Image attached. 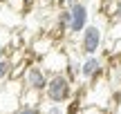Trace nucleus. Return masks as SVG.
Segmentation results:
<instances>
[{
    "label": "nucleus",
    "mask_w": 121,
    "mask_h": 114,
    "mask_svg": "<svg viewBox=\"0 0 121 114\" xmlns=\"http://www.w3.org/2000/svg\"><path fill=\"white\" fill-rule=\"evenodd\" d=\"M74 96V81L67 76V72H54L47 78V87L43 92V98L54 105H65Z\"/></svg>",
    "instance_id": "obj_1"
},
{
    "label": "nucleus",
    "mask_w": 121,
    "mask_h": 114,
    "mask_svg": "<svg viewBox=\"0 0 121 114\" xmlns=\"http://www.w3.org/2000/svg\"><path fill=\"white\" fill-rule=\"evenodd\" d=\"M105 43V31L99 22H90L85 29L78 36V52L83 56H94V54H101Z\"/></svg>",
    "instance_id": "obj_2"
},
{
    "label": "nucleus",
    "mask_w": 121,
    "mask_h": 114,
    "mask_svg": "<svg viewBox=\"0 0 121 114\" xmlns=\"http://www.w3.org/2000/svg\"><path fill=\"white\" fill-rule=\"evenodd\" d=\"M105 69V61L101 54H94V56H85L78 65V78L85 81V83H94V81L101 78Z\"/></svg>",
    "instance_id": "obj_3"
},
{
    "label": "nucleus",
    "mask_w": 121,
    "mask_h": 114,
    "mask_svg": "<svg viewBox=\"0 0 121 114\" xmlns=\"http://www.w3.org/2000/svg\"><path fill=\"white\" fill-rule=\"evenodd\" d=\"M47 69H45L43 65H38V63H34V65H29L25 69V74H22V83H25V90H34V92H45V87H47Z\"/></svg>",
    "instance_id": "obj_4"
},
{
    "label": "nucleus",
    "mask_w": 121,
    "mask_h": 114,
    "mask_svg": "<svg viewBox=\"0 0 121 114\" xmlns=\"http://www.w3.org/2000/svg\"><path fill=\"white\" fill-rule=\"evenodd\" d=\"M69 16H72V20H69V36L78 38L81 31L90 25V9H87V4L81 0V2H76L74 7H69Z\"/></svg>",
    "instance_id": "obj_5"
},
{
    "label": "nucleus",
    "mask_w": 121,
    "mask_h": 114,
    "mask_svg": "<svg viewBox=\"0 0 121 114\" xmlns=\"http://www.w3.org/2000/svg\"><path fill=\"white\" fill-rule=\"evenodd\" d=\"M43 67L45 69H49L54 74V72H65L69 67V58L65 52H60V49H52V52H47L43 56Z\"/></svg>",
    "instance_id": "obj_6"
},
{
    "label": "nucleus",
    "mask_w": 121,
    "mask_h": 114,
    "mask_svg": "<svg viewBox=\"0 0 121 114\" xmlns=\"http://www.w3.org/2000/svg\"><path fill=\"white\" fill-rule=\"evenodd\" d=\"M69 20H72L69 9L67 7H60L58 13H56V31H60V36H63V34H69Z\"/></svg>",
    "instance_id": "obj_7"
},
{
    "label": "nucleus",
    "mask_w": 121,
    "mask_h": 114,
    "mask_svg": "<svg viewBox=\"0 0 121 114\" xmlns=\"http://www.w3.org/2000/svg\"><path fill=\"white\" fill-rule=\"evenodd\" d=\"M31 49H34L36 54H40V56H45L47 52H52V49H54L52 47V38H47V36H45V38H38L34 45H31Z\"/></svg>",
    "instance_id": "obj_8"
},
{
    "label": "nucleus",
    "mask_w": 121,
    "mask_h": 114,
    "mask_svg": "<svg viewBox=\"0 0 121 114\" xmlns=\"http://www.w3.org/2000/svg\"><path fill=\"white\" fill-rule=\"evenodd\" d=\"M11 72H13L11 58H9V56H2V58H0V83H2L4 78H9V76H11Z\"/></svg>",
    "instance_id": "obj_9"
},
{
    "label": "nucleus",
    "mask_w": 121,
    "mask_h": 114,
    "mask_svg": "<svg viewBox=\"0 0 121 114\" xmlns=\"http://www.w3.org/2000/svg\"><path fill=\"white\" fill-rule=\"evenodd\" d=\"M105 13L110 16V20H121V0L105 4Z\"/></svg>",
    "instance_id": "obj_10"
},
{
    "label": "nucleus",
    "mask_w": 121,
    "mask_h": 114,
    "mask_svg": "<svg viewBox=\"0 0 121 114\" xmlns=\"http://www.w3.org/2000/svg\"><path fill=\"white\" fill-rule=\"evenodd\" d=\"M108 40L114 43V40H121V20H112L108 27Z\"/></svg>",
    "instance_id": "obj_11"
},
{
    "label": "nucleus",
    "mask_w": 121,
    "mask_h": 114,
    "mask_svg": "<svg viewBox=\"0 0 121 114\" xmlns=\"http://www.w3.org/2000/svg\"><path fill=\"white\" fill-rule=\"evenodd\" d=\"M11 114H43V107H40V105H27V103H20Z\"/></svg>",
    "instance_id": "obj_12"
},
{
    "label": "nucleus",
    "mask_w": 121,
    "mask_h": 114,
    "mask_svg": "<svg viewBox=\"0 0 121 114\" xmlns=\"http://www.w3.org/2000/svg\"><path fill=\"white\" fill-rule=\"evenodd\" d=\"M43 114H65V110H63V105H54V103H49V105L43 110Z\"/></svg>",
    "instance_id": "obj_13"
},
{
    "label": "nucleus",
    "mask_w": 121,
    "mask_h": 114,
    "mask_svg": "<svg viewBox=\"0 0 121 114\" xmlns=\"http://www.w3.org/2000/svg\"><path fill=\"white\" fill-rule=\"evenodd\" d=\"M4 54H9V47H7V43H2V40H0V58H2Z\"/></svg>",
    "instance_id": "obj_14"
},
{
    "label": "nucleus",
    "mask_w": 121,
    "mask_h": 114,
    "mask_svg": "<svg viewBox=\"0 0 121 114\" xmlns=\"http://www.w3.org/2000/svg\"><path fill=\"white\" fill-rule=\"evenodd\" d=\"M60 2H63V7H74V4H76V2H81V0H60Z\"/></svg>",
    "instance_id": "obj_15"
},
{
    "label": "nucleus",
    "mask_w": 121,
    "mask_h": 114,
    "mask_svg": "<svg viewBox=\"0 0 121 114\" xmlns=\"http://www.w3.org/2000/svg\"><path fill=\"white\" fill-rule=\"evenodd\" d=\"M101 2H103V4H110V2H114V0H101Z\"/></svg>",
    "instance_id": "obj_16"
},
{
    "label": "nucleus",
    "mask_w": 121,
    "mask_h": 114,
    "mask_svg": "<svg viewBox=\"0 0 121 114\" xmlns=\"http://www.w3.org/2000/svg\"><path fill=\"white\" fill-rule=\"evenodd\" d=\"M7 2H9V0H0V4H7Z\"/></svg>",
    "instance_id": "obj_17"
},
{
    "label": "nucleus",
    "mask_w": 121,
    "mask_h": 114,
    "mask_svg": "<svg viewBox=\"0 0 121 114\" xmlns=\"http://www.w3.org/2000/svg\"><path fill=\"white\" fill-rule=\"evenodd\" d=\"M119 74H121V69H119Z\"/></svg>",
    "instance_id": "obj_18"
}]
</instances>
